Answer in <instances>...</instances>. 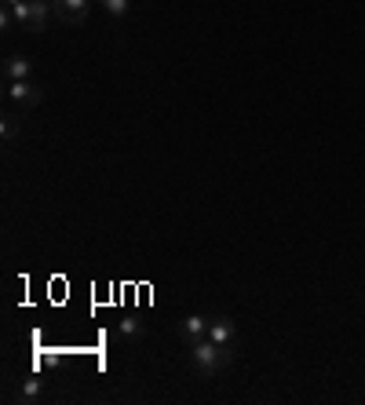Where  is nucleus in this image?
I'll list each match as a JSON object with an SVG mask.
<instances>
[{"label":"nucleus","mask_w":365,"mask_h":405,"mask_svg":"<svg viewBox=\"0 0 365 405\" xmlns=\"http://www.w3.org/2000/svg\"><path fill=\"white\" fill-rule=\"evenodd\" d=\"M15 4H19V0H4V8H15Z\"/></svg>","instance_id":"obj_12"},{"label":"nucleus","mask_w":365,"mask_h":405,"mask_svg":"<svg viewBox=\"0 0 365 405\" xmlns=\"http://www.w3.org/2000/svg\"><path fill=\"white\" fill-rule=\"evenodd\" d=\"M179 336L186 339V347H190V344H198V339H204V336H209V318H204V314H190V318H183V321H179Z\"/></svg>","instance_id":"obj_5"},{"label":"nucleus","mask_w":365,"mask_h":405,"mask_svg":"<svg viewBox=\"0 0 365 405\" xmlns=\"http://www.w3.org/2000/svg\"><path fill=\"white\" fill-rule=\"evenodd\" d=\"M40 99H44V95H40V88L33 84V80H11V84H8V103L22 106V110H33Z\"/></svg>","instance_id":"obj_3"},{"label":"nucleus","mask_w":365,"mask_h":405,"mask_svg":"<svg viewBox=\"0 0 365 405\" xmlns=\"http://www.w3.org/2000/svg\"><path fill=\"white\" fill-rule=\"evenodd\" d=\"M209 339L219 347H234V339H237V325H234V318L227 314H212L209 318Z\"/></svg>","instance_id":"obj_4"},{"label":"nucleus","mask_w":365,"mask_h":405,"mask_svg":"<svg viewBox=\"0 0 365 405\" xmlns=\"http://www.w3.org/2000/svg\"><path fill=\"white\" fill-rule=\"evenodd\" d=\"M88 8H91V0H52V11L59 15V22H66V26L88 22Z\"/></svg>","instance_id":"obj_2"},{"label":"nucleus","mask_w":365,"mask_h":405,"mask_svg":"<svg viewBox=\"0 0 365 405\" xmlns=\"http://www.w3.org/2000/svg\"><path fill=\"white\" fill-rule=\"evenodd\" d=\"M230 362H234V351L212 344L209 336L198 339V344H190V365H194V372H201V376H209V380L219 376L223 369H230Z\"/></svg>","instance_id":"obj_1"},{"label":"nucleus","mask_w":365,"mask_h":405,"mask_svg":"<svg viewBox=\"0 0 365 405\" xmlns=\"http://www.w3.org/2000/svg\"><path fill=\"white\" fill-rule=\"evenodd\" d=\"M44 398V380L40 376H26L19 383V391H15V402H22V405H33Z\"/></svg>","instance_id":"obj_7"},{"label":"nucleus","mask_w":365,"mask_h":405,"mask_svg":"<svg viewBox=\"0 0 365 405\" xmlns=\"http://www.w3.org/2000/svg\"><path fill=\"white\" fill-rule=\"evenodd\" d=\"M47 0H29V15H26V29L29 34H44V26H47Z\"/></svg>","instance_id":"obj_8"},{"label":"nucleus","mask_w":365,"mask_h":405,"mask_svg":"<svg viewBox=\"0 0 365 405\" xmlns=\"http://www.w3.org/2000/svg\"><path fill=\"white\" fill-rule=\"evenodd\" d=\"M117 336L121 339H142V336H147V325H142L139 318H121L117 321Z\"/></svg>","instance_id":"obj_9"},{"label":"nucleus","mask_w":365,"mask_h":405,"mask_svg":"<svg viewBox=\"0 0 365 405\" xmlns=\"http://www.w3.org/2000/svg\"><path fill=\"white\" fill-rule=\"evenodd\" d=\"M0 135H4V139L19 135V117H15V113H4V121H0Z\"/></svg>","instance_id":"obj_10"},{"label":"nucleus","mask_w":365,"mask_h":405,"mask_svg":"<svg viewBox=\"0 0 365 405\" xmlns=\"http://www.w3.org/2000/svg\"><path fill=\"white\" fill-rule=\"evenodd\" d=\"M29 73H33V62H29L26 55H8L4 62V80L11 84V80H29Z\"/></svg>","instance_id":"obj_6"},{"label":"nucleus","mask_w":365,"mask_h":405,"mask_svg":"<svg viewBox=\"0 0 365 405\" xmlns=\"http://www.w3.org/2000/svg\"><path fill=\"white\" fill-rule=\"evenodd\" d=\"M103 8L114 15V19H124V15H128V0H103Z\"/></svg>","instance_id":"obj_11"}]
</instances>
